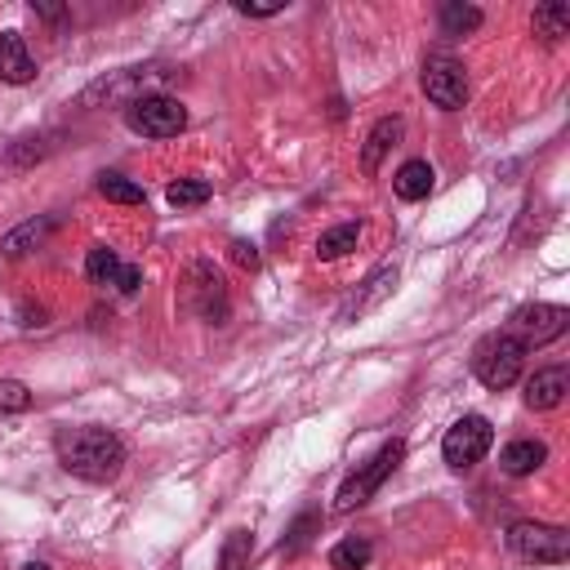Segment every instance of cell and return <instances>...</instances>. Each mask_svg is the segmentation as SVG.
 <instances>
[{"instance_id":"16","label":"cell","mask_w":570,"mask_h":570,"mask_svg":"<svg viewBox=\"0 0 570 570\" xmlns=\"http://www.w3.org/2000/svg\"><path fill=\"white\" fill-rule=\"evenodd\" d=\"M396 138H401V116H383V120H374V129H370V138H365V151H361V169L374 174L379 160H383V151L396 147Z\"/></svg>"},{"instance_id":"28","label":"cell","mask_w":570,"mask_h":570,"mask_svg":"<svg viewBox=\"0 0 570 570\" xmlns=\"http://www.w3.org/2000/svg\"><path fill=\"white\" fill-rule=\"evenodd\" d=\"M138 285H142V267H138V263H125L120 276H116V289H120V294H134Z\"/></svg>"},{"instance_id":"3","label":"cell","mask_w":570,"mask_h":570,"mask_svg":"<svg viewBox=\"0 0 570 570\" xmlns=\"http://www.w3.org/2000/svg\"><path fill=\"white\" fill-rule=\"evenodd\" d=\"M521 365H525V347H521V338L508 334V330L485 334V338L476 343V352H472V374H476L485 387H494V392L512 387V383L521 379Z\"/></svg>"},{"instance_id":"7","label":"cell","mask_w":570,"mask_h":570,"mask_svg":"<svg viewBox=\"0 0 570 570\" xmlns=\"http://www.w3.org/2000/svg\"><path fill=\"white\" fill-rule=\"evenodd\" d=\"M566 325H570V312L561 303H525V307L512 312L508 334H517L521 347L530 352V347H548L552 338H561Z\"/></svg>"},{"instance_id":"13","label":"cell","mask_w":570,"mask_h":570,"mask_svg":"<svg viewBox=\"0 0 570 570\" xmlns=\"http://www.w3.org/2000/svg\"><path fill=\"white\" fill-rule=\"evenodd\" d=\"M0 80L4 85H27L36 80V62L27 53V40L18 31H0Z\"/></svg>"},{"instance_id":"11","label":"cell","mask_w":570,"mask_h":570,"mask_svg":"<svg viewBox=\"0 0 570 570\" xmlns=\"http://www.w3.org/2000/svg\"><path fill=\"white\" fill-rule=\"evenodd\" d=\"M396 289V267L392 263H383V267H374L365 281H361V289L338 307V321H356V316H365V312H374L387 294Z\"/></svg>"},{"instance_id":"31","label":"cell","mask_w":570,"mask_h":570,"mask_svg":"<svg viewBox=\"0 0 570 570\" xmlns=\"http://www.w3.org/2000/svg\"><path fill=\"white\" fill-rule=\"evenodd\" d=\"M22 570H49V566H45V561H27Z\"/></svg>"},{"instance_id":"12","label":"cell","mask_w":570,"mask_h":570,"mask_svg":"<svg viewBox=\"0 0 570 570\" xmlns=\"http://www.w3.org/2000/svg\"><path fill=\"white\" fill-rule=\"evenodd\" d=\"M570 392V370L566 365H543L525 379V405L530 410H557Z\"/></svg>"},{"instance_id":"27","label":"cell","mask_w":570,"mask_h":570,"mask_svg":"<svg viewBox=\"0 0 570 570\" xmlns=\"http://www.w3.org/2000/svg\"><path fill=\"white\" fill-rule=\"evenodd\" d=\"M312 530H316V512H303V517L289 525V534L281 539V552H285V557L303 552V548H307V539H312Z\"/></svg>"},{"instance_id":"8","label":"cell","mask_w":570,"mask_h":570,"mask_svg":"<svg viewBox=\"0 0 570 570\" xmlns=\"http://www.w3.org/2000/svg\"><path fill=\"white\" fill-rule=\"evenodd\" d=\"M423 94L441 111H459L468 102V71H463V62L450 58V53H432L423 62Z\"/></svg>"},{"instance_id":"20","label":"cell","mask_w":570,"mask_h":570,"mask_svg":"<svg viewBox=\"0 0 570 570\" xmlns=\"http://www.w3.org/2000/svg\"><path fill=\"white\" fill-rule=\"evenodd\" d=\"M530 27H534V36L539 40H561L566 31H570V9L566 4H534V13H530Z\"/></svg>"},{"instance_id":"21","label":"cell","mask_w":570,"mask_h":570,"mask_svg":"<svg viewBox=\"0 0 570 570\" xmlns=\"http://www.w3.org/2000/svg\"><path fill=\"white\" fill-rule=\"evenodd\" d=\"M436 18H441V31L445 36H472L481 27V9L476 4H459V0H445Z\"/></svg>"},{"instance_id":"2","label":"cell","mask_w":570,"mask_h":570,"mask_svg":"<svg viewBox=\"0 0 570 570\" xmlns=\"http://www.w3.org/2000/svg\"><path fill=\"white\" fill-rule=\"evenodd\" d=\"M401 459H405V441L401 436H392V441H383L343 485H338V494H334V508L338 512H352V508H361V503H370L374 494H379V485L401 468Z\"/></svg>"},{"instance_id":"10","label":"cell","mask_w":570,"mask_h":570,"mask_svg":"<svg viewBox=\"0 0 570 570\" xmlns=\"http://www.w3.org/2000/svg\"><path fill=\"white\" fill-rule=\"evenodd\" d=\"M187 303L200 312V321H214V325H223L227 321V289H223V276L209 267V263H196L191 272H187Z\"/></svg>"},{"instance_id":"1","label":"cell","mask_w":570,"mask_h":570,"mask_svg":"<svg viewBox=\"0 0 570 570\" xmlns=\"http://www.w3.org/2000/svg\"><path fill=\"white\" fill-rule=\"evenodd\" d=\"M53 450H58V463L80 476V481H116L120 468H125V441L111 432V428H62L53 436Z\"/></svg>"},{"instance_id":"26","label":"cell","mask_w":570,"mask_h":570,"mask_svg":"<svg viewBox=\"0 0 570 570\" xmlns=\"http://www.w3.org/2000/svg\"><path fill=\"white\" fill-rule=\"evenodd\" d=\"M22 410H31V392H27V383H18V379H0V414H22Z\"/></svg>"},{"instance_id":"9","label":"cell","mask_w":570,"mask_h":570,"mask_svg":"<svg viewBox=\"0 0 570 570\" xmlns=\"http://www.w3.org/2000/svg\"><path fill=\"white\" fill-rule=\"evenodd\" d=\"M156 76H160L156 67H120V71L94 80V85L80 94V102H85V107H94V102H120V107H129L134 98L147 94V80H156Z\"/></svg>"},{"instance_id":"24","label":"cell","mask_w":570,"mask_h":570,"mask_svg":"<svg viewBox=\"0 0 570 570\" xmlns=\"http://www.w3.org/2000/svg\"><path fill=\"white\" fill-rule=\"evenodd\" d=\"M98 191L107 200H116V205H142V187L134 178H125V174H98Z\"/></svg>"},{"instance_id":"19","label":"cell","mask_w":570,"mask_h":570,"mask_svg":"<svg viewBox=\"0 0 570 570\" xmlns=\"http://www.w3.org/2000/svg\"><path fill=\"white\" fill-rule=\"evenodd\" d=\"M370 557H374V543L361 534H347L343 543L330 548V570H365Z\"/></svg>"},{"instance_id":"14","label":"cell","mask_w":570,"mask_h":570,"mask_svg":"<svg viewBox=\"0 0 570 570\" xmlns=\"http://www.w3.org/2000/svg\"><path fill=\"white\" fill-rule=\"evenodd\" d=\"M53 227H58V218H53V214H40V218H27L22 227H13V232H9L4 240H0V249H4L9 258H22L27 249H40V245H45V236H49Z\"/></svg>"},{"instance_id":"30","label":"cell","mask_w":570,"mask_h":570,"mask_svg":"<svg viewBox=\"0 0 570 570\" xmlns=\"http://www.w3.org/2000/svg\"><path fill=\"white\" fill-rule=\"evenodd\" d=\"M236 9H240L245 18H272V13H281V4H245V0H240Z\"/></svg>"},{"instance_id":"15","label":"cell","mask_w":570,"mask_h":570,"mask_svg":"<svg viewBox=\"0 0 570 570\" xmlns=\"http://www.w3.org/2000/svg\"><path fill=\"white\" fill-rule=\"evenodd\" d=\"M543 459H548L543 441H530V436H521V441H508V445H503V454H499V468H503L508 476H530L534 468H543Z\"/></svg>"},{"instance_id":"29","label":"cell","mask_w":570,"mask_h":570,"mask_svg":"<svg viewBox=\"0 0 570 570\" xmlns=\"http://www.w3.org/2000/svg\"><path fill=\"white\" fill-rule=\"evenodd\" d=\"M232 258H236L240 267H258V249H254L249 240H232Z\"/></svg>"},{"instance_id":"17","label":"cell","mask_w":570,"mask_h":570,"mask_svg":"<svg viewBox=\"0 0 570 570\" xmlns=\"http://www.w3.org/2000/svg\"><path fill=\"white\" fill-rule=\"evenodd\" d=\"M432 165L428 160H405L396 174H392V191L401 196V200H423L428 191H432Z\"/></svg>"},{"instance_id":"5","label":"cell","mask_w":570,"mask_h":570,"mask_svg":"<svg viewBox=\"0 0 570 570\" xmlns=\"http://www.w3.org/2000/svg\"><path fill=\"white\" fill-rule=\"evenodd\" d=\"M490 445H494V428H490L485 414H463V419H454V423L445 428V436H441V454H445V463H450L454 472L481 463V459L490 454Z\"/></svg>"},{"instance_id":"4","label":"cell","mask_w":570,"mask_h":570,"mask_svg":"<svg viewBox=\"0 0 570 570\" xmlns=\"http://www.w3.org/2000/svg\"><path fill=\"white\" fill-rule=\"evenodd\" d=\"M125 125L134 134H142V138H174V134L187 129V111L169 94H142V98H134L125 107Z\"/></svg>"},{"instance_id":"18","label":"cell","mask_w":570,"mask_h":570,"mask_svg":"<svg viewBox=\"0 0 570 570\" xmlns=\"http://www.w3.org/2000/svg\"><path fill=\"white\" fill-rule=\"evenodd\" d=\"M356 236H361V223H334L330 232H321V240H316V258H321V263L343 258L347 249H356Z\"/></svg>"},{"instance_id":"6","label":"cell","mask_w":570,"mask_h":570,"mask_svg":"<svg viewBox=\"0 0 570 570\" xmlns=\"http://www.w3.org/2000/svg\"><path fill=\"white\" fill-rule=\"evenodd\" d=\"M508 548L521 557V561H534V566H561L570 557V534L561 525H543V521H517L508 530Z\"/></svg>"},{"instance_id":"22","label":"cell","mask_w":570,"mask_h":570,"mask_svg":"<svg viewBox=\"0 0 570 570\" xmlns=\"http://www.w3.org/2000/svg\"><path fill=\"white\" fill-rule=\"evenodd\" d=\"M249 557H254V534L227 530V539L218 548V570H249Z\"/></svg>"},{"instance_id":"23","label":"cell","mask_w":570,"mask_h":570,"mask_svg":"<svg viewBox=\"0 0 570 570\" xmlns=\"http://www.w3.org/2000/svg\"><path fill=\"white\" fill-rule=\"evenodd\" d=\"M120 258H116V249H107V245H94L89 249V258H85V272H89V281L94 285H116V276H120Z\"/></svg>"},{"instance_id":"25","label":"cell","mask_w":570,"mask_h":570,"mask_svg":"<svg viewBox=\"0 0 570 570\" xmlns=\"http://www.w3.org/2000/svg\"><path fill=\"white\" fill-rule=\"evenodd\" d=\"M169 205H178V209H191V205H205L209 200V183L205 178H178V183H169Z\"/></svg>"}]
</instances>
